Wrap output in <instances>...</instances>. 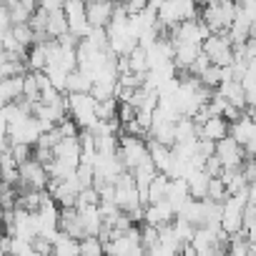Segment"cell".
I'll return each mask as SVG.
<instances>
[{
	"mask_svg": "<svg viewBox=\"0 0 256 256\" xmlns=\"http://www.w3.org/2000/svg\"><path fill=\"white\" fill-rule=\"evenodd\" d=\"M236 13H238V6L228 3V0H216V3H208L201 8V20L211 28L214 36H228L234 20H236Z\"/></svg>",
	"mask_w": 256,
	"mask_h": 256,
	"instance_id": "cell-1",
	"label": "cell"
},
{
	"mask_svg": "<svg viewBox=\"0 0 256 256\" xmlns=\"http://www.w3.org/2000/svg\"><path fill=\"white\" fill-rule=\"evenodd\" d=\"M118 156L126 166V171H136L141 168L144 164L151 161V151H148V144L144 138H134V136H120V148H118Z\"/></svg>",
	"mask_w": 256,
	"mask_h": 256,
	"instance_id": "cell-2",
	"label": "cell"
},
{
	"mask_svg": "<svg viewBox=\"0 0 256 256\" xmlns=\"http://www.w3.org/2000/svg\"><path fill=\"white\" fill-rule=\"evenodd\" d=\"M68 113L83 131H90L98 123V100L90 93L88 96H68Z\"/></svg>",
	"mask_w": 256,
	"mask_h": 256,
	"instance_id": "cell-3",
	"label": "cell"
},
{
	"mask_svg": "<svg viewBox=\"0 0 256 256\" xmlns=\"http://www.w3.org/2000/svg\"><path fill=\"white\" fill-rule=\"evenodd\" d=\"M204 53L218 68H231L234 60H236V48H234V43H231L228 36H211L204 43Z\"/></svg>",
	"mask_w": 256,
	"mask_h": 256,
	"instance_id": "cell-4",
	"label": "cell"
},
{
	"mask_svg": "<svg viewBox=\"0 0 256 256\" xmlns=\"http://www.w3.org/2000/svg\"><path fill=\"white\" fill-rule=\"evenodd\" d=\"M66 16H68V26L70 33L78 40H86L90 36V23H88V3H80V0H68L66 3Z\"/></svg>",
	"mask_w": 256,
	"mask_h": 256,
	"instance_id": "cell-5",
	"label": "cell"
},
{
	"mask_svg": "<svg viewBox=\"0 0 256 256\" xmlns=\"http://www.w3.org/2000/svg\"><path fill=\"white\" fill-rule=\"evenodd\" d=\"M216 156L221 158V164H224V168L226 171H238V168H244V164H246V148L241 146V144H236L231 136L228 138H224L221 144H216Z\"/></svg>",
	"mask_w": 256,
	"mask_h": 256,
	"instance_id": "cell-6",
	"label": "cell"
},
{
	"mask_svg": "<svg viewBox=\"0 0 256 256\" xmlns=\"http://www.w3.org/2000/svg\"><path fill=\"white\" fill-rule=\"evenodd\" d=\"M8 138H13V144H28V146H38V141L43 138V126H40V120L33 116V118L23 120L20 126L10 128V131H8Z\"/></svg>",
	"mask_w": 256,
	"mask_h": 256,
	"instance_id": "cell-7",
	"label": "cell"
},
{
	"mask_svg": "<svg viewBox=\"0 0 256 256\" xmlns=\"http://www.w3.org/2000/svg\"><path fill=\"white\" fill-rule=\"evenodd\" d=\"M116 16V3H108V0H90L88 3V23L90 28H106L110 26Z\"/></svg>",
	"mask_w": 256,
	"mask_h": 256,
	"instance_id": "cell-8",
	"label": "cell"
},
{
	"mask_svg": "<svg viewBox=\"0 0 256 256\" xmlns=\"http://www.w3.org/2000/svg\"><path fill=\"white\" fill-rule=\"evenodd\" d=\"M228 136H231V123H228L224 116H216V118H211L208 123H204V126L198 128V138L211 141V144H221V141L228 138Z\"/></svg>",
	"mask_w": 256,
	"mask_h": 256,
	"instance_id": "cell-9",
	"label": "cell"
},
{
	"mask_svg": "<svg viewBox=\"0 0 256 256\" xmlns=\"http://www.w3.org/2000/svg\"><path fill=\"white\" fill-rule=\"evenodd\" d=\"M60 234H66L76 241L86 238V226H83V218H80L78 208H63L60 211Z\"/></svg>",
	"mask_w": 256,
	"mask_h": 256,
	"instance_id": "cell-10",
	"label": "cell"
},
{
	"mask_svg": "<svg viewBox=\"0 0 256 256\" xmlns=\"http://www.w3.org/2000/svg\"><path fill=\"white\" fill-rule=\"evenodd\" d=\"M6 6L10 10V18H13V26H30L33 16L38 13V3L33 0H6Z\"/></svg>",
	"mask_w": 256,
	"mask_h": 256,
	"instance_id": "cell-11",
	"label": "cell"
},
{
	"mask_svg": "<svg viewBox=\"0 0 256 256\" xmlns=\"http://www.w3.org/2000/svg\"><path fill=\"white\" fill-rule=\"evenodd\" d=\"M26 76H28V73H26ZM26 76L0 80V100H3V106L18 103V100L23 98V93H26Z\"/></svg>",
	"mask_w": 256,
	"mask_h": 256,
	"instance_id": "cell-12",
	"label": "cell"
},
{
	"mask_svg": "<svg viewBox=\"0 0 256 256\" xmlns=\"http://www.w3.org/2000/svg\"><path fill=\"white\" fill-rule=\"evenodd\" d=\"M174 43V40H171ZM176 46V58H174V63H176V68L178 70H191V66L201 58V53H204V48L201 46H191V43H174Z\"/></svg>",
	"mask_w": 256,
	"mask_h": 256,
	"instance_id": "cell-13",
	"label": "cell"
},
{
	"mask_svg": "<svg viewBox=\"0 0 256 256\" xmlns=\"http://www.w3.org/2000/svg\"><path fill=\"white\" fill-rule=\"evenodd\" d=\"M211 176L204 171V168H196L188 178H186V184H188V191H191V198H196V201H206L208 198V188H211Z\"/></svg>",
	"mask_w": 256,
	"mask_h": 256,
	"instance_id": "cell-14",
	"label": "cell"
},
{
	"mask_svg": "<svg viewBox=\"0 0 256 256\" xmlns=\"http://www.w3.org/2000/svg\"><path fill=\"white\" fill-rule=\"evenodd\" d=\"M218 96L226 100V103H231V106H238V108H248V103H246V90H244V86L238 83V80H226L221 88H218Z\"/></svg>",
	"mask_w": 256,
	"mask_h": 256,
	"instance_id": "cell-15",
	"label": "cell"
},
{
	"mask_svg": "<svg viewBox=\"0 0 256 256\" xmlns=\"http://www.w3.org/2000/svg\"><path fill=\"white\" fill-rule=\"evenodd\" d=\"M83 226H86V236H100L103 231V214L100 206H88V208H78Z\"/></svg>",
	"mask_w": 256,
	"mask_h": 256,
	"instance_id": "cell-16",
	"label": "cell"
},
{
	"mask_svg": "<svg viewBox=\"0 0 256 256\" xmlns=\"http://www.w3.org/2000/svg\"><path fill=\"white\" fill-rule=\"evenodd\" d=\"M184 221H188L194 228H204L206 226V211H204V201H196V198H191L184 208H181V214H178Z\"/></svg>",
	"mask_w": 256,
	"mask_h": 256,
	"instance_id": "cell-17",
	"label": "cell"
},
{
	"mask_svg": "<svg viewBox=\"0 0 256 256\" xmlns=\"http://www.w3.org/2000/svg\"><path fill=\"white\" fill-rule=\"evenodd\" d=\"M93 90V78L83 70H73L68 76V96H88Z\"/></svg>",
	"mask_w": 256,
	"mask_h": 256,
	"instance_id": "cell-18",
	"label": "cell"
},
{
	"mask_svg": "<svg viewBox=\"0 0 256 256\" xmlns=\"http://www.w3.org/2000/svg\"><path fill=\"white\" fill-rule=\"evenodd\" d=\"M176 214H181V208L191 201V191H188V184L186 181H171V188H168V198H166Z\"/></svg>",
	"mask_w": 256,
	"mask_h": 256,
	"instance_id": "cell-19",
	"label": "cell"
},
{
	"mask_svg": "<svg viewBox=\"0 0 256 256\" xmlns=\"http://www.w3.org/2000/svg\"><path fill=\"white\" fill-rule=\"evenodd\" d=\"M168 188H171V178L166 174H158L156 181L151 184L148 188V206H156V204H164L168 198Z\"/></svg>",
	"mask_w": 256,
	"mask_h": 256,
	"instance_id": "cell-20",
	"label": "cell"
},
{
	"mask_svg": "<svg viewBox=\"0 0 256 256\" xmlns=\"http://www.w3.org/2000/svg\"><path fill=\"white\" fill-rule=\"evenodd\" d=\"M53 246H56L53 256H80V241H76L66 234H58L53 238Z\"/></svg>",
	"mask_w": 256,
	"mask_h": 256,
	"instance_id": "cell-21",
	"label": "cell"
},
{
	"mask_svg": "<svg viewBox=\"0 0 256 256\" xmlns=\"http://www.w3.org/2000/svg\"><path fill=\"white\" fill-rule=\"evenodd\" d=\"M128 63H131V73L136 76H148L151 73V60H148V50L146 48H136L131 56H128Z\"/></svg>",
	"mask_w": 256,
	"mask_h": 256,
	"instance_id": "cell-22",
	"label": "cell"
},
{
	"mask_svg": "<svg viewBox=\"0 0 256 256\" xmlns=\"http://www.w3.org/2000/svg\"><path fill=\"white\" fill-rule=\"evenodd\" d=\"M80 256H106V244L100 236H86L80 241Z\"/></svg>",
	"mask_w": 256,
	"mask_h": 256,
	"instance_id": "cell-23",
	"label": "cell"
},
{
	"mask_svg": "<svg viewBox=\"0 0 256 256\" xmlns=\"http://www.w3.org/2000/svg\"><path fill=\"white\" fill-rule=\"evenodd\" d=\"M10 156H13V161H16L18 168H20V166H26L28 161L36 158V146H28V144H13Z\"/></svg>",
	"mask_w": 256,
	"mask_h": 256,
	"instance_id": "cell-24",
	"label": "cell"
},
{
	"mask_svg": "<svg viewBox=\"0 0 256 256\" xmlns=\"http://www.w3.org/2000/svg\"><path fill=\"white\" fill-rule=\"evenodd\" d=\"M228 256H251V241H248V236H246V234L231 236Z\"/></svg>",
	"mask_w": 256,
	"mask_h": 256,
	"instance_id": "cell-25",
	"label": "cell"
},
{
	"mask_svg": "<svg viewBox=\"0 0 256 256\" xmlns=\"http://www.w3.org/2000/svg\"><path fill=\"white\" fill-rule=\"evenodd\" d=\"M13 38H16L26 50H30V48L36 46V30H33L30 26H13Z\"/></svg>",
	"mask_w": 256,
	"mask_h": 256,
	"instance_id": "cell-26",
	"label": "cell"
},
{
	"mask_svg": "<svg viewBox=\"0 0 256 256\" xmlns=\"http://www.w3.org/2000/svg\"><path fill=\"white\" fill-rule=\"evenodd\" d=\"M231 196H228V188L224 184V178H214L211 181V188H208V198L206 201H214V204H226Z\"/></svg>",
	"mask_w": 256,
	"mask_h": 256,
	"instance_id": "cell-27",
	"label": "cell"
},
{
	"mask_svg": "<svg viewBox=\"0 0 256 256\" xmlns=\"http://www.w3.org/2000/svg\"><path fill=\"white\" fill-rule=\"evenodd\" d=\"M58 131H60V136H63V141H66V138H80L83 128H80L73 118H66V120L58 126Z\"/></svg>",
	"mask_w": 256,
	"mask_h": 256,
	"instance_id": "cell-28",
	"label": "cell"
},
{
	"mask_svg": "<svg viewBox=\"0 0 256 256\" xmlns=\"http://www.w3.org/2000/svg\"><path fill=\"white\" fill-rule=\"evenodd\" d=\"M88 206H100V194L96 188H83V194L78 196L76 208H88Z\"/></svg>",
	"mask_w": 256,
	"mask_h": 256,
	"instance_id": "cell-29",
	"label": "cell"
},
{
	"mask_svg": "<svg viewBox=\"0 0 256 256\" xmlns=\"http://www.w3.org/2000/svg\"><path fill=\"white\" fill-rule=\"evenodd\" d=\"M138 120V110L131 106V103H120V110H118V123L120 126H131Z\"/></svg>",
	"mask_w": 256,
	"mask_h": 256,
	"instance_id": "cell-30",
	"label": "cell"
},
{
	"mask_svg": "<svg viewBox=\"0 0 256 256\" xmlns=\"http://www.w3.org/2000/svg\"><path fill=\"white\" fill-rule=\"evenodd\" d=\"M204 171H206V174H208L211 178H221L226 168H224V164H221V158H218V156H214V158H208V161L204 164Z\"/></svg>",
	"mask_w": 256,
	"mask_h": 256,
	"instance_id": "cell-31",
	"label": "cell"
},
{
	"mask_svg": "<svg viewBox=\"0 0 256 256\" xmlns=\"http://www.w3.org/2000/svg\"><path fill=\"white\" fill-rule=\"evenodd\" d=\"M196 156H198L201 161H208V158H214V156H216V144L198 138V148H196Z\"/></svg>",
	"mask_w": 256,
	"mask_h": 256,
	"instance_id": "cell-32",
	"label": "cell"
},
{
	"mask_svg": "<svg viewBox=\"0 0 256 256\" xmlns=\"http://www.w3.org/2000/svg\"><path fill=\"white\" fill-rule=\"evenodd\" d=\"M254 228H256V206L248 204L246 211H244V234H248V231H254Z\"/></svg>",
	"mask_w": 256,
	"mask_h": 256,
	"instance_id": "cell-33",
	"label": "cell"
},
{
	"mask_svg": "<svg viewBox=\"0 0 256 256\" xmlns=\"http://www.w3.org/2000/svg\"><path fill=\"white\" fill-rule=\"evenodd\" d=\"M238 10L256 26V0H244V3H238Z\"/></svg>",
	"mask_w": 256,
	"mask_h": 256,
	"instance_id": "cell-34",
	"label": "cell"
},
{
	"mask_svg": "<svg viewBox=\"0 0 256 256\" xmlns=\"http://www.w3.org/2000/svg\"><path fill=\"white\" fill-rule=\"evenodd\" d=\"M123 6H126V13H128V16H141V13L148 8L146 0H134V3H123Z\"/></svg>",
	"mask_w": 256,
	"mask_h": 256,
	"instance_id": "cell-35",
	"label": "cell"
},
{
	"mask_svg": "<svg viewBox=\"0 0 256 256\" xmlns=\"http://www.w3.org/2000/svg\"><path fill=\"white\" fill-rule=\"evenodd\" d=\"M246 116H248V118L256 123V106H248V108H246Z\"/></svg>",
	"mask_w": 256,
	"mask_h": 256,
	"instance_id": "cell-36",
	"label": "cell"
},
{
	"mask_svg": "<svg viewBox=\"0 0 256 256\" xmlns=\"http://www.w3.org/2000/svg\"><path fill=\"white\" fill-rule=\"evenodd\" d=\"M33 256H40V254H33Z\"/></svg>",
	"mask_w": 256,
	"mask_h": 256,
	"instance_id": "cell-37",
	"label": "cell"
}]
</instances>
